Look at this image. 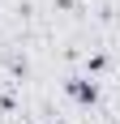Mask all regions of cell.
I'll list each match as a JSON object with an SVG mask.
<instances>
[{
	"label": "cell",
	"mask_w": 120,
	"mask_h": 124,
	"mask_svg": "<svg viewBox=\"0 0 120 124\" xmlns=\"http://www.w3.org/2000/svg\"><path fill=\"white\" fill-rule=\"evenodd\" d=\"M69 94H73L77 103H94V99H99V90L90 86V81H69Z\"/></svg>",
	"instance_id": "cell-1"
}]
</instances>
